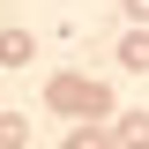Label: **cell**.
Here are the masks:
<instances>
[{
    "label": "cell",
    "instance_id": "1",
    "mask_svg": "<svg viewBox=\"0 0 149 149\" xmlns=\"http://www.w3.org/2000/svg\"><path fill=\"white\" fill-rule=\"evenodd\" d=\"M52 112L60 119H112V90L90 74H52Z\"/></svg>",
    "mask_w": 149,
    "mask_h": 149
},
{
    "label": "cell",
    "instance_id": "2",
    "mask_svg": "<svg viewBox=\"0 0 149 149\" xmlns=\"http://www.w3.org/2000/svg\"><path fill=\"white\" fill-rule=\"evenodd\" d=\"M112 149H149V112H112Z\"/></svg>",
    "mask_w": 149,
    "mask_h": 149
},
{
    "label": "cell",
    "instance_id": "3",
    "mask_svg": "<svg viewBox=\"0 0 149 149\" xmlns=\"http://www.w3.org/2000/svg\"><path fill=\"white\" fill-rule=\"evenodd\" d=\"M37 60V37L30 30H0V67H30Z\"/></svg>",
    "mask_w": 149,
    "mask_h": 149
},
{
    "label": "cell",
    "instance_id": "4",
    "mask_svg": "<svg viewBox=\"0 0 149 149\" xmlns=\"http://www.w3.org/2000/svg\"><path fill=\"white\" fill-rule=\"evenodd\" d=\"M60 149H112V127H104V119H74Z\"/></svg>",
    "mask_w": 149,
    "mask_h": 149
},
{
    "label": "cell",
    "instance_id": "5",
    "mask_svg": "<svg viewBox=\"0 0 149 149\" xmlns=\"http://www.w3.org/2000/svg\"><path fill=\"white\" fill-rule=\"evenodd\" d=\"M119 67H127V74H149V30H127V37H119Z\"/></svg>",
    "mask_w": 149,
    "mask_h": 149
},
{
    "label": "cell",
    "instance_id": "6",
    "mask_svg": "<svg viewBox=\"0 0 149 149\" xmlns=\"http://www.w3.org/2000/svg\"><path fill=\"white\" fill-rule=\"evenodd\" d=\"M0 149H30V119L22 112H0Z\"/></svg>",
    "mask_w": 149,
    "mask_h": 149
},
{
    "label": "cell",
    "instance_id": "7",
    "mask_svg": "<svg viewBox=\"0 0 149 149\" xmlns=\"http://www.w3.org/2000/svg\"><path fill=\"white\" fill-rule=\"evenodd\" d=\"M127 15H134V30H149V0H127Z\"/></svg>",
    "mask_w": 149,
    "mask_h": 149
}]
</instances>
